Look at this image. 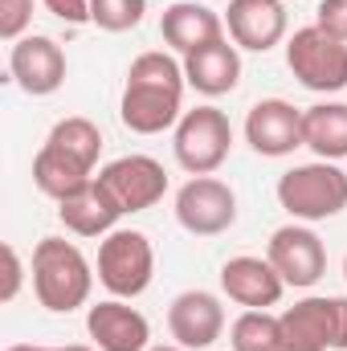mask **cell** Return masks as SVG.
Returning a JSON list of instances; mask_svg holds the SVG:
<instances>
[{
  "mask_svg": "<svg viewBox=\"0 0 347 351\" xmlns=\"http://www.w3.org/2000/svg\"><path fill=\"white\" fill-rule=\"evenodd\" d=\"M45 143L53 147V152H62V156H70V160H78L82 168H98V156H102V131L82 119V114H70V119H58L53 123V131L45 135Z\"/></svg>",
  "mask_w": 347,
  "mask_h": 351,
  "instance_id": "7402d4cb",
  "label": "cell"
},
{
  "mask_svg": "<svg viewBox=\"0 0 347 351\" xmlns=\"http://www.w3.org/2000/svg\"><path fill=\"white\" fill-rule=\"evenodd\" d=\"M94 172L82 168L78 160H70V156H62V152H53L49 143H41V152L33 156V184L49 196V200H66V196H74V192H82Z\"/></svg>",
  "mask_w": 347,
  "mask_h": 351,
  "instance_id": "44dd1931",
  "label": "cell"
},
{
  "mask_svg": "<svg viewBox=\"0 0 347 351\" xmlns=\"http://www.w3.org/2000/svg\"><path fill=\"white\" fill-rule=\"evenodd\" d=\"M282 351H339L344 339V294H311L278 315Z\"/></svg>",
  "mask_w": 347,
  "mask_h": 351,
  "instance_id": "ba28073f",
  "label": "cell"
},
{
  "mask_svg": "<svg viewBox=\"0 0 347 351\" xmlns=\"http://www.w3.org/2000/svg\"><path fill=\"white\" fill-rule=\"evenodd\" d=\"M246 143L265 156V160H282L294 156L302 147V110L286 98H261L246 114Z\"/></svg>",
  "mask_w": 347,
  "mask_h": 351,
  "instance_id": "7c38bea8",
  "label": "cell"
},
{
  "mask_svg": "<svg viewBox=\"0 0 347 351\" xmlns=\"http://www.w3.org/2000/svg\"><path fill=\"white\" fill-rule=\"evenodd\" d=\"M278 204L302 225L331 221L347 208V172L331 160L294 164L278 176Z\"/></svg>",
  "mask_w": 347,
  "mask_h": 351,
  "instance_id": "3957f363",
  "label": "cell"
},
{
  "mask_svg": "<svg viewBox=\"0 0 347 351\" xmlns=\"http://www.w3.org/2000/svg\"><path fill=\"white\" fill-rule=\"evenodd\" d=\"M265 258H270V265L282 274L286 286H298V290L315 286V282L327 274V245H323V237H319L311 225H302V221H290V225L274 229V237H270V245H265Z\"/></svg>",
  "mask_w": 347,
  "mask_h": 351,
  "instance_id": "9c48e42d",
  "label": "cell"
},
{
  "mask_svg": "<svg viewBox=\"0 0 347 351\" xmlns=\"http://www.w3.org/2000/svg\"><path fill=\"white\" fill-rule=\"evenodd\" d=\"M176 221L192 237H221L237 225V192L217 176H192L176 192Z\"/></svg>",
  "mask_w": 347,
  "mask_h": 351,
  "instance_id": "52a82bcc",
  "label": "cell"
},
{
  "mask_svg": "<svg viewBox=\"0 0 347 351\" xmlns=\"http://www.w3.org/2000/svg\"><path fill=\"white\" fill-rule=\"evenodd\" d=\"M4 351H70V348H33V343H12V348Z\"/></svg>",
  "mask_w": 347,
  "mask_h": 351,
  "instance_id": "f1b7e54d",
  "label": "cell"
},
{
  "mask_svg": "<svg viewBox=\"0 0 347 351\" xmlns=\"http://www.w3.org/2000/svg\"><path fill=\"white\" fill-rule=\"evenodd\" d=\"M302 147L319 160H347V102H315L302 110Z\"/></svg>",
  "mask_w": 347,
  "mask_h": 351,
  "instance_id": "ffe728a7",
  "label": "cell"
},
{
  "mask_svg": "<svg viewBox=\"0 0 347 351\" xmlns=\"http://www.w3.org/2000/svg\"><path fill=\"white\" fill-rule=\"evenodd\" d=\"M160 37H164V45H172V53L188 58V53H196L213 41H225V16H217L208 4L176 0V4L164 8Z\"/></svg>",
  "mask_w": 347,
  "mask_h": 351,
  "instance_id": "e0dca14e",
  "label": "cell"
},
{
  "mask_svg": "<svg viewBox=\"0 0 347 351\" xmlns=\"http://www.w3.org/2000/svg\"><path fill=\"white\" fill-rule=\"evenodd\" d=\"M86 335L98 351H147L152 348V323L127 298H106V302L90 306Z\"/></svg>",
  "mask_w": 347,
  "mask_h": 351,
  "instance_id": "9a60e30c",
  "label": "cell"
},
{
  "mask_svg": "<svg viewBox=\"0 0 347 351\" xmlns=\"http://www.w3.org/2000/svg\"><path fill=\"white\" fill-rule=\"evenodd\" d=\"M156 278V250L152 237L139 229H115L98 241V282L110 298H139Z\"/></svg>",
  "mask_w": 347,
  "mask_h": 351,
  "instance_id": "5b68a950",
  "label": "cell"
},
{
  "mask_svg": "<svg viewBox=\"0 0 347 351\" xmlns=\"http://www.w3.org/2000/svg\"><path fill=\"white\" fill-rule=\"evenodd\" d=\"M21 282H25V265H21V254L12 245H4V286H0V302H12L21 294Z\"/></svg>",
  "mask_w": 347,
  "mask_h": 351,
  "instance_id": "4316f807",
  "label": "cell"
},
{
  "mask_svg": "<svg viewBox=\"0 0 347 351\" xmlns=\"http://www.w3.org/2000/svg\"><path fill=\"white\" fill-rule=\"evenodd\" d=\"M233 351H282V323L270 311H241L229 327Z\"/></svg>",
  "mask_w": 347,
  "mask_h": 351,
  "instance_id": "603a6c76",
  "label": "cell"
},
{
  "mask_svg": "<svg viewBox=\"0 0 347 351\" xmlns=\"http://www.w3.org/2000/svg\"><path fill=\"white\" fill-rule=\"evenodd\" d=\"M286 4L282 0H229L225 8V29L237 49L270 53L274 45L286 41Z\"/></svg>",
  "mask_w": 347,
  "mask_h": 351,
  "instance_id": "5bb4252c",
  "label": "cell"
},
{
  "mask_svg": "<svg viewBox=\"0 0 347 351\" xmlns=\"http://www.w3.org/2000/svg\"><path fill=\"white\" fill-rule=\"evenodd\" d=\"M49 16H58L62 25H86L90 21V0H41Z\"/></svg>",
  "mask_w": 347,
  "mask_h": 351,
  "instance_id": "83f0119b",
  "label": "cell"
},
{
  "mask_svg": "<svg viewBox=\"0 0 347 351\" xmlns=\"http://www.w3.org/2000/svg\"><path fill=\"white\" fill-rule=\"evenodd\" d=\"M229 147H233V123L225 110L196 106V110L180 114L172 131V152L176 164L188 176H213L229 160Z\"/></svg>",
  "mask_w": 347,
  "mask_h": 351,
  "instance_id": "277c9868",
  "label": "cell"
},
{
  "mask_svg": "<svg viewBox=\"0 0 347 351\" xmlns=\"http://www.w3.org/2000/svg\"><path fill=\"white\" fill-rule=\"evenodd\" d=\"M168 331L180 348L204 351L225 335V306L213 290H184L168 306Z\"/></svg>",
  "mask_w": 347,
  "mask_h": 351,
  "instance_id": "4fadbf2b",
  "label": "cell"
},
{
  "mask_svg": "<svg viewBox=\"0 0 347 351\" xmlns=\"http://www.w3.org/2000/svg\"><path fill=\"white\" fill-rule=\"evenodd\" d=\"M315 25L327 29L331 37L347 41V0H319V8H315Z\"/></svg>",
  "mask_w": 347,
  "mask_h": 351,
  "instance_id": "484cf974",
  "label": "cell"
},
{
  "mask_svg": "<svg viewBox=\"0 0 347 351\" xmlns=\"http://www.w3.org/2000/svg\"><path fill=\"white\" fill-rule=\"evenodd\" d=\"M286 66L298 86L315 94H339L347 90V41L331 37L319 25L294 29V37L286 41Z\"/></svg>",
  "mask_w": 347,
  "mask_h": 351,
  "instance_id": "8992f818",
  "label": "cell"
},
{
  "mask_svg": "<svg viewBox=\"0 0 347 351\" xmlns=\"http://www.w3.org/2000/svg\"><path fill=\"white\" fill-rule=\"evenodd\" d=\"M344 278H347V258H344Z\"/></svg>",
  "mask_w": 347,
  "mask_h": 351,
  "instance_id": "4dcf8cb0",
  "label": "cell"
},
{
  "mask_svg": "<svg viewBox=\"0 0 347 351\" xmlns=\"http://www.w3.org/2000/svg\"><path fill=\"white\" fill-rule=\"evenodd\" d=\"M29 21H33V0H0V37L8 45L25 37Z\"/></svg>",
  "mask_w": 347,
  "mask_h": 351,
  "instance_id": "d4e9b609",
  "label": "cell"
},
{
  "mask_svg": "<svg viewBox=\"0 0 347 351\" xmlns=\"http://www.w3.org/2000/svg\"><path fill=\"white\" fill-rule=\"evenodd\" d=\"M102 188L119 200L123 213H143V208H156L168 192V172L160 160L152 156H119L110 160L106 168H98Z\"/></svg>",
  "mask_w": 347,
  "mask_h": 351,
  "instance_id": "30bf717a",
  "label": "cell"
},
{
  "mask_svg": "<svg viewBox=\"0 0 347 351\" xmlns=\"http://www.w3.org/2000/svg\"><path fill=\"white\" fill-rule=\"evenodd\" d=\"M147 0H90V25L102 33H127L143 21Z\"/></svg>",
  "mask_w": 347,
  "mask_h": 351,
  "instance_id": "cb8c5ba5",
  "label": "cell"
},
{
  "mask_svg": "<svg viewBox=\"0 0 347 351\" xmlns=\"http://www.w3.org/2000/svg\"><path fill=\"white\" fill-rule=\"evenodd\" d=\"M94 290V265L66 237H41L33 245V294L49 315H70L86 306Z\"/></svg>",
  "mask_w": 347,
  "mask_h": 351,
  "instance_id": "7a4b0ae2",
  "label": "cell"
},
{
  "mask_svg": "<svg viewBox=\"0 0 347 351\" xmlns=\"http://www.w3.org/2000/svg\"><path fill=\"white\" fill-rule=\"evenodd\" d=\"M147 351H188V348H180V343H160V348H147Z\"/></svg>",
  "mask_w": 347,
  "mask_h": 351,
  "instance_id": "f546056e",
  "label": "cell"
},
{
  "mask_svg": "<svg viewBox=\"0 0 347 351\" xmlns=\"http://www.w3.org/2000/svg\"><path fill=\"white\" fill-rule=\"evenodd\" d=\"M184 78L204 98L233 94L237 82H241V53H237V45H229V37H225V41H213V45L188 53L184 58Z\"/></svg>",
  "mask_w": 347,
  "mask_h": 351,
  "instance_id": "d6986e66",
  "label": "cell"
},
{
  "mask_svg": "<svg viewBox=\"0 0 347 351\" xmlns=\"http://www.w3.org/2000/svg\"><path fill=\"white\" fill-rule=\"evenodd\" d=\"M221 290H225L229 302H237L246 311H270V306H278L286 282L270 265V258L241 254V258H229L221 265Z\"/></svg>",
  "mask_w": 347,
  "mask_h": 351,
  "instance_id": "2e32d148",
  "label": "cell"
},
{
  "mask_svg": "<svg viewBox=\"0 0 347 351\" xmlns=\"http://www.w3.org/2000/svg\"><path fill=\"white\" fill-rule=\"evenodd\" d=\"M66 53L53 37H41V33H25L21 41H12L8 49V74L12 82L33 94V98H45V94H58L66 82Z\"/></svg>",
  "mask_w": 347,
  "mask_h": 351,
  "instance_id": "8fae6325",
  "label": "cell"
},
{
  "mask_svg": "<svg viewBox=\"0 0 347 351\" xmlns=\"http://www.w3.org/2000/svg\"><path fill=\"white\" fill-rule=\"evenodd\" d=\"M58 217H62V225L74 233V237H106V233H115L119 229V217H127L123 208H119V200L102 188V180L94 176L82 192H74V196H66L62 204H58Z\"/></svg>",
  "mask_w": 347,
  "mask_h": 351,
  "instance_id": "ac0fdd59",
  "label": "cell"
},
{
  "mask_svg": "<svg viewBox=\"0 0 347 351\" xmlns=\"http://www.w3.org/2000/svg\"><path fill=\"white\" fill-rule=\"evenodd\" d=\"M184 62H176L164 49H147L127 66V86L119 98V119L135 135H160L176 131L184 114Z\"/></svg>",
  "mask_w": 347,
  "mask_h": 351,
  "instance_id": "6da1fadb",
  "label": "cell"
}]
</instances>
